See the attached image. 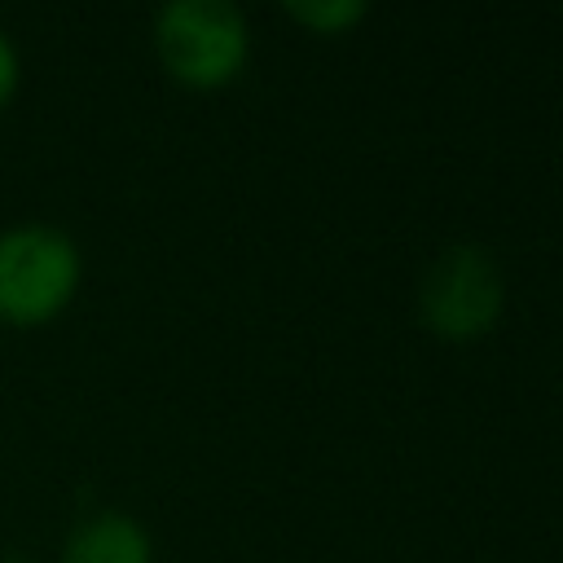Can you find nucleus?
<instances>
[{
  "label": "nucleus",
  "mask_w": 563,
  "mask_h": 563,
  "mask_svg": "<svg viewBox=\"0 0 563 563\" xmlns=\"http://www.w3.org/2000/svg\"><path fill=\"white\" fill-rule=\"evenodd\" d=\"M246 18L229 0H176L154 22V48L172 79L220 88L246 62Z\"/></svg>",
  "instance_id": "obj_1"
},
{
  "label": "nucleus",
  "mask_w": 563,
  "mask_h": 563,
  "mask_svg": "<svg viewBox=\"0 0 563 563\" xmlns=\"http://www.w3.org/2000/svg\"><path fill=\"white\" fill-rule=\"evenodd\" d=\"M79 286V251L62 229L26 224L0 238V321L44 325Z\"/></svg>",
  "instance_id": "obj_2"
},
{
  "label": "nucleus",
  "mask_w": 563,
  "mask_h": 563,
  "mask_svg": "<svg viewBox=\"0 0 563 563\" xmlns=\"http://www.w3.org/2000/svg\"><path fill=\"white\" fill-rule=\"evenodd\" d=\"M418 312L444 339H479L501 317V268L475 242L449 246L422 273Z\"/></svg>",
  "instance_id": "obj_3"
},
{
  "label": "nucleus",
  "mask_w": 563,
  "mask_h": 563,
  "mask_svg": "<svg viewBox=\"0 0 563 563\" xmlns=\"http://www.w3.org/2000/svg\"><path fill=\"white\" fill-rule=\"evenodd\" d=\"M66 563H150V537L128 515H97L66 541Z\"/></svg>",
  "instance_id": "obj_4"
},
{
  "label": "nucleus",
  "mask_w": 563,
  "mask_h": 563,
  "mask_svg": "<svg viewBox=\"0 0 563 563\" xmlns=\"http://www.w3.org/2000/svg\"><path fill=\"white\" fill-rule=\"evenodd\" d=\"M286 13L317 35H339L343 26H356L369 9L361 0H290Z\"/></svg>",
  "instance_id": "obj_5"
},
{
  "label": "nucleus",
  "mask_w": 563,
  "mask_h": 563,
  "mask_svg": "<svg viewBox=\"0 0 563 563\" xmlns=\"http://www.w3.org/2000/svg\"><path fill=\"white\" fill-rule=\"evenodd\" d=\"M13 88H18V53L0 31V106L13 97Z\"/></svg>",
  "instance_id": "obj_6"
}]
</instances>
